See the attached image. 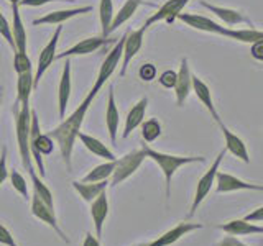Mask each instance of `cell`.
I'll use <instances>...</instances> for the list:
<instances>
[{
    "instance_id": "obj_1",
    "label": "cell",
    "mask_w": 263,
    "mask_h": 246,
    "mask_svg": "<svg viewBox=\"0 0 263 246\" xmlns=\"http://www.w3.org/2000/svg\"><path fill=\"white\" fill-rule=\"evenodd\" d=\"M99 95V92L90 89V92L86 95V98L79 104V107L74 110L68 118H64L60 125H58L53 131H49V138L58 145L61 151V158L66 164V169L71 171L72 164H71V156H72V150H74V143L78 139V133L81 131L82 123H84L86 113L89 110V107L92 105V102L96 100V97Z\"/></svg>"
},
{
    "instance_id": "obj_2",
    "label": "cell",
    "mask_w": 263,
    "mask_h": 246,
    "mask_svg": "<svg viewBox=\"0 0 263 246\" xmlns=\"http://www.w3.org/2000/svg\"><path fill=\"white\" fill-rule=\"evenodd\" d=\"M143 151L148 159H152L156 166H158L164 176V194H166V199L171 197V180L175 177L176 171L179 168L186 166V164H193V162H205L204 156H178V154H168V153H161L156 151L153 148L143 143Z\"/></svg>"
},
{
    "instance_id": "obj_3",
    "label": "cell",
    "mask_w": 263,
    "mask_h": 246,
    "mask_svg": "<svg viewBox=\"0 0 263 246\" xmlns=\"http://www.w3.org/2000/svg\"><path fill=\"white\" fill-rule=\"evenodd\" d=\"M54 150V141L49 135L41 133V127H40V118L35 110H31V127H30V153H31V159H35L38 171H40V177L46 176L45 171V162H43V156L51 154Z\"/></svg>"
},
{
    "instance_id": "obj_4",
    "label": "cell",
    "mask_w": 263,
    "mask_h": 246,
    "mask_svg": "<svg viewBox=\"0 0 263 246\" xmlns=\"http://www.w3.org/2000/svg\"><path fill=\"white\" fill-rule=\"evenodd\" d=\"M15 115V130H16V145L22 158L23 168L30 171L33 168V159L30 153V127H31V109L30 104L20 105V109L13 112Z\"/></svg>"
},
{
    "instance_id": "obj_5",
    "label": "cell",
    "mask_w": 263,
    "mask_h": 246,
    "mask_svg": "<svg viewBox=\"0 0 263 246\" xmlns=\"http://www.w3.org/2000/svg\"><path fill=\"white\" fill-rule=\"evenodd\" d=\"M145 159H146V156H145L143 148L127 153L125 156H122L120 159H115V168L110 176V186L117 187L123 180H127L128 177L134 176Z\"/></svg>"
},
{
    "instance_id": "obj_6",
    "label": "cell",
    "mask_w": 263,
    "mask_h": 246,
    "mask_svg": "<svg viewBox=\"0 0 263 246\" xmlns=\"http://www.w3.org/2000/svg\"><path fill=\"white\" fill-rule=\"evenodd\" d=\"M224 156H226V150L219 151L217 158L212 161L211 168L204 172L199 180H197L196 192H194V199H193V203H191V209H189L187 218H191V217L196 215V212H197V209H199V205L204 202L205 197L209 195L211 189H212V184L216 182V174H217V171L220 168V162H222V159H224Z\"/></svg>"
},
{
    "instance_id": "obj_7",
    "label": "cell",
    "mask_w": 263,
    "mask_h": 246,
    "mask_svg": "<svg viewBox=\"0 0 263 246\" xmlns=\"http://www.w3.org/2000/svg\"><path fill=\"white\" fill-rule=\"evenodd\" d=\"M145 27H140L138 30L127 31L123 35V46H122V61H120V77H123L127 74V69L132 63V59L138 54V51L143 46L145 39Z\"/></svg>"
},
{
    "instance_id": "obj_8",
    "label": "cell",
    "mask_w": 263,
    "mask_h": 246,
    "mask_svg": "<svg viewBox=\"0 0 263 246\" xmlns=\"http://www.w3.org/2000/svg\"><path fill=\"white\" fill-rule=\"evenodd\" d=\"M63 33V27L58 25V28L54 30L51 39L48 41V45L41 49L40 57H38V66H36V71L33 74V87H38L41 77L45 76V72L48 71V68L56 61V49H58V43H60V36Z\"/></svg>"
},
{
    "instance_id": "obj_9",
    "label": "cell",
    "mask_w": 263,
    "mask_h": 246,
    "mask_svg": "<svg viewBox=\"0 0 263 246\" xmlns=\"http://www.w3.org/2000/svg\"><path fill=\"white\" fill-rule=\"evenodd\" d=\"M122 46H123V36L115 43V46L110 49L109 54H107L105 59L102 61V66L97 74V79L92 86V90H96V92H101L102 87L105 86V82L110 79V76L115 71H117L119 64L122 61Z\"/></svg>"
},
{
    "instance_id": "obj_10",
    "label": "cell",
    "mask_w": 263,
    "mask_h": 246,
    "mask_svg": "<svg viewBox=\"0 0 263 246\" xmlns=\"http://www.w3.org/2000/svg\"><path fill=\"white\" fill-rule=\"evenodd\" d=\"M30 200H31V213H33V217L38 218L40 221H43V223H46L48 227H51L54 232H56V235L60 236L63 241L69 243V238L66 236V233L60 228V225H58V218H56V213H54V207H49L48 203H45L35 194L30 197Z\"/></svg>"
},
{
    "instance_id": "obj_11",
    "label": "cell",
    "mask_w": 263,
    "mask_h": 246,
    "mask_svg": "<svg viewBox=\"0 0 263 246\" xmlns=\"http://www.w3.org/2000/svg\"><path fill=\"white\" fill-rule=\"evenodd\" d=\"M191 2V0H166L160 8H158V12L153 13L152 16H148V18L145 20L143 23V27L148 30L150 27H153L155 23H158V22H168V23H173L176 18H178V15L179 13H183L184 10V7Z\"/></svg>"
},
{
    "instance_id": "obj_12",
    "label": "cell",
    "mask_w": 263,
    "mask_h": 246,
    "mask_svg": "<svg viewBox=\"0 0 263 246\" xmlns=\"http://www.w3.org/2000/svg\"><path fill=\"white\" fill-rule=\"evenodd\" d=\"M216 192L217 194H229V192H238V191H257L261 192L263 187L260 184H250V182H245V180L238 179L229 172H222L217 171L216 174Z\"/></svg>"
},
{
    "instance_id": "obj_13",
    "label": "cell",
    "mask_w": 263,
    "mask_h": 246,
    "mask_svg": "<svg viewBox=\"0 0 263 246\" xmlns=\"http://www.w3.org/2000/svg\"><path fill=\"white\" fill-rule=\"evenodd\" d=\"M107 43H109V38H104V36L84 38L78 41L76 45H72L69 49H64L63 53L56 54V59H66V57H72V56H86L90 53H96Z\"/></svg>"
},
{
    "instance_id": "obj_14",
    "label": "cell",
    "mask_w": 263,
    "mask_h": 246,
    "mask_svg": "<svg viewBox=\"0 0 263 246\" xmlns=\"http://www.w3.org/2000/svg\"><path fill=\"white\" fill-rule=\"evenodd\" d=\"M92 12V7L86 5V7H72V8H64V10H54V12H48L40 18L33 20V25L38 27V25H63L68 20L74 18L78 15H84Z\"/></svg>"
},
{
    "instance_id": "obj_15",
    "label": "cell",
    "mask_w": 263,
    "mask_h": 246,
    "mask_svg": "<svg viewBox=\"0 0 263 246\" xmlns=\"http://www.w3.org/2000/svg\"><path fill=\"white\" fill-rule=\"evenodd\" d=\"M204 225L202 223H189V221H183L176 227H173L168 232H164L163 235H160L156 240L150 241V246H171L178 243L181 238L189 235L191 232H196V230H201Z\"/></svg>"
},
{
    "instance_id": "obj_16",
    "label": "cell",
    "mask_w": 263,
    "mask_h": 246,
    "mask_svg": "<svg viewBox=\"0 0 263 246\" xmlns=\"http://www.w3.org/2000/svg\"><path fill=\"white\" fill-rule=\"evenodd\" d=\"M201 7H204L205 10H209L211 13H214L219 20H222L229 27H237V25H252L250 18L245 13H242L240 10H235V8H227V7H219V5H212L209 2H201Z\"/></svg>"
},
{
    "instance_id": "obj_17",
    "label": "cell",
    "mask_w": 263,
    "mask_h": 246,
    "mask_svg": "<svg viewBox=\"0 0 263 246\" xmlns=\"http://www.w3.org/2000/svg\"><path fill=\"white\" fill-rule=\"evenodd\" d=\"M176 84H175V95H176V104L178 107H183L184 102L187 100L189 94H191V69H189V63L186 57L181 59L179 71L176 72Z\"/></svg>"
},
{
    "instance_id": "obj_18",
    "label": "cell",
    "mask_w": 263,
    "mask_h": 246,
    "mask_svg": "<svg viewBox=\"0 0 263 246\" xmlns=\"http://www.w3.org/2000/svg\"><path fill=\"white\" fill-rule=\"evenodd\" d=\"M71 59L66 57V64L63 66V74L60 80V87H58V112H60V118L66 117V109L69 105L71 98Z\"/></svg>"
},
{
    "instance_id": "obj_19",
    "label": "cell",
    "mask_w": 263,
    "mask_h": 246,
    "mask_svg": "<svg viewBox=\"0 0 263 246\" xmlns=\"http://www.w3.org/2000/svg\"><path fill=\"white\" fill-rule=\"evenodd\" d=\"M107 217H109V199H107L105 191L99 194L96 199L90 202V218L96 228V236H102L104 232V223Z\"/></svg>"
},
{
    "instance_id": "obj_20",
    "label": "cell",
    "mask_w": 263,
    "mask_h": 246,
    "mask_svg": "<svg viewBox=\"0 0 263 246\" xmlns=\"http://www.w3.org/2000/svg\"><path fill=\"white\" fill-rule=\"evenodd\" d=\"M191 92L196 94V97L199 98V102L205 107V110H208L212 115V118L216 120V123H220L222 120H220L219 113L216 110V105H214L211 87L205 84V82L201 77L194 76V74H193V77H191Z\"/></svg>"
},
{
    "instance_id": "obj_21",
    "label": "cell",
    "mask_w": 263,
    "mask_h": 246,
    "mask_svg": "<svg viewBox=\"0 0 263 246\" xmlns=\"http://www.w3.org/2000/svg\"><path fill=\"white\" fill-rule=\"evenodd\" d=\"M178 18L183 23H186L187 27H191L193 30H197V31L212 33V35H220V31L224 30V27L219 25L217 22L208 18V16L197 15V13H179Z\"/></svg>"
},
{
    "instance_id": "obj_22",
    "label": "cell",
    "mask_w": 263,
    "mask_h": 246,
    "mask_svg": "<svg viewBox=\"0 0 263 246\" xmlns=\"http://www.w3.org/2000/svg\"><path fill=\"white\" fill-rule=\"evenodd\" d=\"M222 130V135H224V139H226V151H229L230 154H234L237 159L243 161L245 164L250 162V156H249V151H247V145L243 143V139L240 136H237L235 133H232L224 123H217Z\"/></svg>"
},
{
    "instance_id": "obj_23",
    "label": "cell",
    "mask_w": 263,
    "mask_h": 246,
    "mask_svg": "<svg viewBox=\"0 0 263 246\" xmlns=\"http://www.w3.org/2000/svg\"><path fill=\"white\" fill-rule=\"evenodd\" d=\"M119 121H120V113L119 107L115 102V94H114V86H109V95H107V109H105V127L109 131L110 141H117L119 135Z\"/></svg>"
},
{
    "instance_id": "obj_24",
    "label": "cell",
    "mask_w": 263,
    "mask_h": 246,
    "mask_svg": "<svg viewBox=\"0 0 263 246\" xmlns=\"http://www.w3.org/2000/svg\"><path fill=\"white\" fill-rule=\"evenodd\" d=\"M146 109H148V98L146 97L140 98L135 105H132V109L128 110L127 118H125V127H123V131H122V138H128L132 135V131L137 130L140 125H142V121L145 120Z\"/></svg>"
},
{
    "instance_id": "obj_25",
    "label": "cell",
    "mask_w": 263,
    "mask_h": 246,
    "mask_svg": "<svg viewBox=\"0 0 263 246\" xmlns=\"http://www.w3.org/2000/svg\"><path fill=\"white\" fill-rule=\"evenodd\" d=\"M219 230H222L227 235L232 236H243V235H261L263 233V227L250 223V221H245L243 218H235L230 220L227 223L217 225Z\"/></svg>"
},
{
    "instance_id": "obj_26",
    "label": "cell",
    "mask_w": 263,
    "mask_h": 246,
    "mask_svg": "<svg viewBox=\"0 0 263 246\" xmlns=\"http://www.w3.org/2000/svg\"><path fill=\"white\" fill-rule=\"evenodd\" d=\"M12 12H13V23L12 27V38L15 45V51L18 53H27V30L20 15V7L16 4H12Z\"/></svg>"
},
{
    "instance_id": "obj_27",
    "label": "cell",
    "mask_w": 263,
    "mask_h": 246,
    "mask_svg": "<svg viewBox=\"0 0 263 246\" xmlns=\"http://www.w3.org/2000/svg\"><path fill=\"white\" fill-rule=\"evenodd\" d=\"M33 90H35V87H33V71L18 74V79H16V100L13 104V112L18 110L20 105L30 104V97Z\"/></svg>"
},
{
    "instance_id": "obj_28",
    "label": "cell",
    "mask_w": 263,
    "mask_h": 246,
    "mask_svg": "<svg viewBox=\"0 0 263 246\" xmlns=\"http://www.w3.org/2000/svg\"><path fill=\"white\" fill-rule=\"evenodd\" d=\"M78 139H81V143L86 146V150L90 151L92 154L99 156V158H104L105 161H115L117 158H115V154L112 153V150H109L101 139H97L94 136L90 135H86V133H78Z\"/></svg>"
},
{
    "instance_id": "obj_29",
    "label": "cell",
    "mask_w": 263,
    "mask_h": 246,
    "mask_svg": "<svg viewBox=\"0 0 263 246\" xmlns=\"http://www.w3.org/2000/svg\"><path fill=\"white\" fill-rule=\"evenodd\" d=\"M143 2L142 0H125V4L120 7V10L117 13H114V18H112V23L109 27V36L112 33L117 30L119 27H122L123 23H127L132 16H134L138 10V7L142 5Z\"/></svg>"
},
{
    "instance_id": "obj_30",
    "label": "cell",
    "mask_w": 263,
    "mask_h": 246,
    "mask_svg": "<svg viewBox=\"0 0 263 246\" xmlns=\"http://www.w3.org/2000/svg\"><path fill=\"white\" fill-rule=\"evenodd\" d=\"M107 180H101V182H82V180H74L72 187L74 191L79 194V197L84 202L90 203L99 194H102L107 189Z\"/></svg>"
},
{
    "instance_id": "obj_31",
    "label": "cell",
    "mask_w": 263,
    "mask_h": 246,
    "mask_svg": "<svg viewBox=\"0 0 263 246\" xmlns=\"http://www.w3.org/2000/svg\"><path fill=\"white\" fill-rule=\"evenodd\" d=\"M220 36H226L229 39L238 41V43H247L252 45L255 41L263 39V33L260 30L255 28H243V30H232V28H226L220 31Z\"/></svg>"
},
{
    "instance_id": "obj_32",
    "label": "cell",
    "mask_w": 263,
    "mask_h": 246,
    "mask_svg": "<svg viewBox=\"0 0 263 246\" xmlns=\"http://www.w3.org/2000/svg\"><path fill=\"white\" fill-rule=\"evenodd\" d=\"M28 174H30V179H31V184H33V194L38 195L41 200L49 205V207H54L53 194H51V191H49V187L43 182V177H40L36 174L35 168H31L28 171Z\"/></svg>"
},
{
    "instance_id": "obj_33",
    "label": "cell",
    "mask_w": 263,
    "mask_h": 246,
    "mask_svg": "<svg viewBox=\"0 0 263 246\" xmlns=\"http://www.w3.org/2000/svg\"><path fill=\"white\" fill-rule=\"evenodd\" d=\"M115 168V161H105L99 164L94 169H90L82 179V182H101V180H109Z\"/></svg>"
},
{
    "instance_id": "obj_34",
    "label": "cell",
    "mask_w": 263,
    "mask_h": 246,
    "mask_svg": "<svg viewBox=\"0 0 263 246\" xmlns=\"http://www.w3.org/2000/svg\"><path fill=\"white\" fill-rule=\"evenodd\" d=\"M114 18V0H101L99 2V20H101V28L104 38H109V27Z\"/></svg>"
},
{
    "instance_id": "obj_35",
    "label": "cell",
    "mask_w": 263,
    "mask_h": 246,
    "mask_svg": "<svg viewBox=\"0 0 263 246\" xmlns=\"http://www.w3.org/2000/svg\"><path fill=\"white\" fill-rule=\"evenodd\" d=\"M142 138L145 143H153L161 136V123L158 118H148L142 121Z\"/></svg>"
},
{
    "instance_id": "obj_36",
    "label": "cell",
    "mask_w": 263,
    "mask_h": 246,
    "mask_svg": "<svg viewBox=\"0 0 263 246\" xmlns=\"http://www.w3.org/2000/svg\"><path fill=\"white\" fill-rule=\"evenodd\" d=\"M8 177H10L12 187L18 192L25 200H30V192H28V186H27V179H25L18 171H10L8 172Z\"/></svg>"
},
{
    "instance_id": "obj_37",
    "label": "cell",
    "mask_w": 263,
    "mask_h": 246,
    "mask_svg": "<svg viewBox=\"0 0 263 246\" xmlns=\"http://www.w3.org/2000/svg\"><path fill=\"white\" fill-rule=\"evenodd\" d=\"M13 69L16 72V76H18V74H23V72L33 71L31 61L27 53H18V51L13 53Z\"/></svg>"
},
{
    "instance_id": "obj_38",
    "label": "cell",
    "mask_w": 263,
    "mask_h": 246,
    "mask_svg": "<svg viewBox=\"0 0 263 246\" xmlns=\"http://www.w3.org/2000/svg\"><path fill=\"white\" fill-rule=\"evenodd\" d=\"M0 36H2L8 43V46L15 51V45H13V38H12V27H10V23H8L7 16L2 12H0Z\"/></svg>"
},
{
    "instance_id": "obj_39",
    "label": "cell",
    "mask_w": 263,
    "mask_h": 246,
    "mask_svg": "<svg viewBox=\"0 0 263 246\" xmlns=\"http://www.w3.org/2000/svg\"><path fill=\"white\" fill-rule=\"evenodd\" d=\"M176 71H173V69H166V71H163L160 74V77H158V82L164 87V89H173L176 84Z\"/></svg>"
},
{
    "instance_id": "obj_40",
    "label": "cell",
    "mask_w": 263,
    "mask_h": 246,
    "mask_svg": "<svg viewBox=\"0 0 263 246\" xmlns=\"http://www.w3.org/2000/svg\"><path fill=\"white\" fill-rule=\"evenodd\" d=\"M138 76L145 82H152L153 79H156V66L152 64V63L143 64L142 68H140V71H138Z\"/></svg>"
},
{
    "instance_id": "obj_41",
    "label": "cell",
    "mask_w": 263,
    "mask_h": 246,
    "mask_svg": "<svg viewBox=\"0 0 263 246\" xmlns=\"http://www.w3.org/2000/svg\"><path fill=\"white\" fill-rule=\"evenodd\" d=\"M0 244H4V246H20L18 243L15 241L13 235L8 232V228L5 225H2V223H0Z\"/></svg>"
},
{
    "instance_id": "obj_42",
    "label": "cell",
    "mask_w": 263,
    "mask_h": 246,
    "mask_svg": "<svg viewBox=\"0 0 263 246\" xmlns=\"http://www.w3.org/2000/svg\"><path fill=\"white\" fill-rule=\"evenodd\" d=\"M8 168H7V146L2 148V154H0V186H2L8 177Z\"/></svg>"
},
{
    "instance_id": "obj_43",
    "label": "cell",
    "mask_w": 263,
    "mask_h": 246,
    "mask_svg": "<svg viewBox=\"0 0 263 246\" xmlns=\"http://www.w3.org/2000/svg\"><path fill=\"white\" fill-rule=\"evenodd\" d=\"M250 54L253 59L257 61H263V39L260 41H255V43H252V48H250Z\"/></svg>"
},
{
    "instance_id": "obj_44",
    "label": "cell",
    "mask_w": 263,
    "mask_h": 246,
    "mask_svg": "<svg viewBox=\"0 0 263 246\" xmlns=\"http://www.w3.org/2000/svg\"><path fill=\"white\" fill-rule=\"evenodd\" d=\"M243 220H245V221H250V223H260V221L263 220V207L260 205V207H257L252 213H249V215H245Z\"/></svg>"
},
{
    "instance_id": "obj_45",
    "label": "cell",
    "mask_w": 263,
    "mask_h": 246,
    "mask_svg": "<svg viewBox=\"0 0 263 246\" xmlns=\"http://www.w3.org/2000/svg\"><path fill=\"white\" fill-rule=\"evenodd\" d=\"M216 246H249V244H245L243 241H240L237 236L229 235V236H226V238H222V240H220Z\"/></svg>"
},
{
    "instance_id": "obj_46",
    "label": "cell",
    "mask_w": 263,
    "mask_h": 246,
    "mask_svg": "<svg viewBox=\"0 0 263 246\" xmlns=\"http://www.w3.org/2000/svg\"><path fill=\"white\" fill-rule=\"evenodd\" d=\"M51 2H61V0H20L18 7H43Z\"/></svg>"
},
{
    "instance_id": "obj_47",
    "label": "cell",
    "mask_w": 263,
    "mask_h": 246,
    "mask_svg": "<svg viewBox=\"0 0 263 246\" xmlns=\"http://www.w3.org/2000/svg\"><path fill=\"white\" fill-rule=\"evenodd\" d=\"M82 246H101V241H99V238L94 236L92 233H86L84 241H82Z\"/></svg>"
},
{
    "instance_id": "obj_48",
    "label": "cell",
    "mask_w": 263,
    "mask_h": 246,
    "mask_svg": "<svg viewBox=\"0 0 263 246\" xmlns=\"http://www.w3.org/2000/svg\"><path fill=\"white\" fill-rule=\"evenodd\" d=\"M2 98H4V89L0 87V104H2Z\"/></svg>"
},
{
    "instance_id": "obj_49",
    "label": "cell",
    "mask_w": 263,
    "mask_h": 246,
    "mask_svg": "<svg viewBox=\"0 0 263 246\" xmlns=\"http://www.w3.org/2000/svg\"><path fill=\"white\" fill-rule=\"evenodd\" d=\"M8 2H10V4H16V5H18V2H20V0H8Z\"/></svg>"
},
{
    "instance_id": "obj_50",
    "label": "cell",
    "mask_w": 263,
    "mask_h": 246,
    "mask_svg": "<svg viewBox=\"0 0 263 246\" xmlns=\"http://www.w3.org/2000/svg\"><path fill=\"white\" fill-rule=\"evenodd\" d=\"M137 246H150V241H148V243H140V244H137Z\"/></svg>"
}]
</instances>
